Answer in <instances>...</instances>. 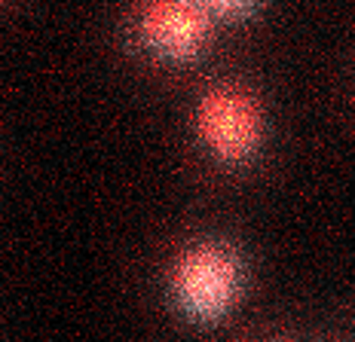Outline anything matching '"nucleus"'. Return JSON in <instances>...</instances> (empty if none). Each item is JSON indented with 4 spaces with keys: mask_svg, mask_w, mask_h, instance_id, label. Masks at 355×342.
I'll return each instance as SVG.
<instances>
[{
    "mask_svg": "<svg viewBox=\"0 0 355 342\" xmlns=\"http://www.w3.org/2000/svg\"><path fill=\"white\" fill-rule=\"evenodd\" d=\"M196 3L202 6L205 16L218 25V21H242V19H248L251 12L257 10L261 0H196Z\"/></svg>",
    "mask_w": 355,
    "mask_h": 342,
    "instance_id": "nucleus-4",
    "label": "nucleus"
},
{
    "mask_svg": "<svg viewBox=\"0 0 355 342\" xmlns=\"http://www.w3.org/2000/svg\"><path fill=\"white\" fill-rule=\"evenodd\" d=\"M214 21L196 0H147L135 19V37L147 55L166 64H187L209 43Z\"/></svg>",
    "mask_w": 355,
    "mask_h": 342,
    "instance_id": "nucleus-3",
    "label": "nucleus"
},
{
    "mask_svg": "<svg viewBox=\"0 0 355 342\" xmlns=\"http://www.w3.org/2000/svg\"><path fill=\"white\" fill-rule=\"evenodd\" d=\"M242 294V266L230 248L218 242L193 244L172 269L175 306L193 324H218L233 312Z\"/></svg>",
    "mask_w": 355,
    "mask_h": 342,
    "instance_id": "nucleus-1",
    "label": "nucleus"
},
{
    "mask_svg": "<svg viewBox=\"0 0 355 342\" xmlns=\"http://www.w3.org/2000/svg\"><path fill=\"white\" fill-rule=\"evenodd\" d=\"M196 129L205 150L224 165L254 159L263 138V120L254 101L239 89H211L196 107Z\"/></svg>",
    "mask_w": 355,
    "mask_h": 342,
    "instance_id": "nucleus-2",
    "label": "nucleus"
}]
</instances>
